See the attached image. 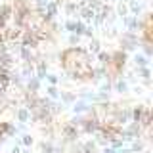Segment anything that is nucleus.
Segmentation results:
<instances>
[{
    "instance_id": "nucleus-19",
    "label": "nucleus",
    "mask_w": 153,
    "mask_h": 153,
    "mask_svg": "<svg viewBox=\"0 0 153 153\" xmlns=\"http://www.w3.org/2000/svg\"><path fill=\"white\" fill-rule=\"evenodd\" d=\"M98 59H100V65L109 67V63H111V54H107V52H98Z\"/></svg>"
},
{
    "instance_id": "nucleus-29",
    "label": "nucleus",
    "mask_w": 153,
    "mask_h": 153,
    "mask_svg": "<svg viewBox=\"0 0 153 153\" xmlns=\"http://www.w3.org/2000/svg\"><path fill=\"white\" fill-rule=\"evenodd\" d=\"M79 40H80V36L73 35V33H71V35H69V44L73 46V48H76V46H79Z\"/></svg>"
},
{
    "instance_id": "nucleus-15",
    "label": "nucleus",
    "mask_w": 153,
    "mask_h": 153,
    "mask_svg": "<svg viewBox=\"0 0 153 153\" xmlns=\"http://www.w3.org/2000/svg\"><path fill=\"white\" fill-rule=\"evenodd\" d=\"M136 73H138V76H140L143 82L149 86V79H151V71H149V67H138Z\"/></svg>"
},
{
    "instance_id": "nucleus-2",
    "label": "nucleus",
    "mask_w": 153,
    "mask_h": 153,
    "mask_svg": "<svg viewBox=\"0 0 153 153\" xmlns=\"http://www.w3.org/2000/svg\"><path fill=\"white\" fill-rule=\"evenodd\" d=\"M140 132H142L140 123H134V121H132V124H128L126 128H123V130H121V134H123V140H128V142L136 140V138L140 136Z\"/></svg>"
},
{
    "instance_id": "nucleus-27",
    "label": "nucleus",
    "mask_w": 153,
    "mask_h": 153,
    "mask_svg": "<svg viewBox=\"0 0 153 153\" xmlns=\"http://www.w3.org/2000/svg\"><path fill=\"white\" fill-rule=\"evenodd\" d=\"M143 149V143L140 142V140H132V147H130V151L134 153V151H142Z\"/></svg>"
},
{
    "instance_id": "nucleus-18",
    "label": "nucleus",
    "mask_w": 153,
    "mask_h": 153,
    "mask_svg": "<svg viewBox=\"0 0 153 153\" xmlns=\"http://www.w3.org/2000/svg\"><path fill=\"white\" fill-rule=\"evenodd\" d=\"M115 16L117 17H124V16H130L128 13V6H126V2H121V4H117V8H115Z\"/></svg>"
},
{
    "instance_id": "nucleus-20",
    "label": "nucleus",
    "mask_w": 153,
    "mask_h": 153,
    "mask_svg": "<svg viewBox=\"0 0 153 153\" xmlns=\"http://www.w3.org/2000/svg\"><path fill=\"white\" fill-rule=\"evenodd\" d=\"M84 29H86V23L80 21V19H76V21H75V29H73V35L82 36V35H84Z\"/></svg>"
},
{
    "instance_id": "nucleus-26",
    "label": "nucleus",
    "mask_w": 153,
    "mask_h": 153,
    "mask_svg": "<svg viewBox=\"0 0 153 153\" xmlns=\"http://www.w3.org/2000/svg\"><path fill=\"white\" fill-rule=\"evenodd\" d=\"M21 143L27 146V147H31L33 146V136H31V134H23V136H21Z\"/></svg>"
},
{
    "instance_id": "nucleus-12",
    "label": "nucleus",
    "mask_w": 153,
    "mask_h": 153,
    "mask_svg": "<svg viewBox=\"0 0 153 153\" xmlns=\"http://www.w3.org/2000/svg\"><path fill=\"white\" fill-rule=\"evenodd\" d=\"M61 132H63V136L67 138V140H71V142H75L76 138H79V130H76L75 126H71V124H65Z\"/></svg>"
},
{
    "instance_id": "nucleus-5",
    "label": "nucleus",
    "mask_w": 153,
    "mask_h": 153,
    "mask_svg": "<svg viewBox=\"0 0 153 153\" xmlns=\"http://www.w3.org/2000/svg\"><path fill=\"white\" fill-rule=\"evenodd\" d=\"M71 107H73L75 115H84V113H88L90 109H92V105L88 102H84V100H75V103L71 105Z\"/></svg>"
},
{
    "instance_id": "nucleus-10",
    "label": "nucleus",
    "mask_w": 153,
    "mask_h": 153,
    "mask_svg": "<svg viewBox=\"0 0 153 153\" xmlns=\"http://www.w3.org/2000/svg\"><path fill=\"white\" fill-rule=\"evenodd\" d=\"M59 100H61V105H73L76 96L73 92H69V90H61L59 92Z\"/></svg>"
},
{
    "instance_id": "nucleus-7",
    "label": "nucleus",
    "mask_w": 153,
    "mask_h": 153,
    "mask_svg": "<svg viewBox=\"0 0 153 153\" xmlns=\"http://www.w3.org/2000/svg\"><path fill=\"white\" fill-rule=\"evenodd\" d=\"M27 90H29V94L36 96V92H40V79H36L35 75L29 76L27 79Z\"/></svg>"
},
{
    "instance_id": "nucleus-22",
    "label": "nucleus",
    "mask_w": 153,
    "mask_h": 153,
    "mask_svg": "<svg viewBox=\"0 0 153 153\" xmlns=\"http://www.w3.org/2000/svg\"><path fill=\"white\" fill-rule=\"evenodd\" d=\"M140 46L143 48V56H146V57H151V54H153L151 42L149 40H140Z\"/></svg>"
},
{
    "instance_id": "nucleus-6",
    "label": "nucleus",
    "mask_w": 153,
    "mask_h": 153,
    "mask_svg": "<svg viewBox=\"0 0 153 153\" xmlns=\"http://www.w3.org/2000/svg\"><path fill=\"white\" fill-rule=\"evenodd\" d=\"M63 12L65 16H76L79 13V4H76V0H63Z\"/></svg>"
},
{
    "instance_id": "nucleus-31",
    "label": "nucleus",
    "mask_w": 153,
    "mask_h": 153,
    "mask_svg": "<svg viewBox=\"0 0 153 153\" xmlns=\"http://www.w3.org/2000/svg\"><path fill=\"white\" fill-rule=\"evenodd\" d=\"M12 153H21V151H19V147H17V146H13V147H12Z\"/></svg>"
},
{
    "instance_id": "nucleus-11",
    "label": "nucleus",
    "mask_w": 153,
    "mask_h": 153,
    "mask_svg": "<svg viewBox=\"0 0 153 153\" xmlns=\"http://www.w3.org/2000/svg\"><path fill=\"white\" fill-rule=\"evenodd\" d=\"M113 88H115V92H119V94H128L130 86H128V80L117 79V80H115V84H113Z\"/></svg>"
},
{
    "instance_id": "nucleus-30",
    "label": "nucleus",
    "mask_w": 153,
    "mask_h": 153,
    "mask_svg": "<svg viewBox=\"0 0 153 153\" xmlns=\"http://www.w3.org/2000/svg\"><path fill=\"white\" fill-rule=\"evenodd\" d=\"M103 153H117V149H113V147H105Z\"/></svg>"
},
{
    "instance_id": "nucleus-23",
    "label": "nucleus",
    "mask_w": 153,
    "mask_h": 153,
    "mask_svg": "<svg viewBox=\"0 0 153 153\" xmlns=\"http://www.w3.org/2000/svg\"><path fill=\"white\" fill-rule=\"evenodd\" d=\"M82 153H96V142L88 140L82 143Z\"/></svg>"
},
{
    "instance_id": "nucleus-4",
    "label": "nucleus",
    "mask_w": 153,
    "mask_h": 153,
    "mask_svg": "<svg viewBox=\"0 0 153 153\" xmlns=\"http://www.w3.org/2000/svg\"><path fill=\"white\" fill-rule=\"evenodd\" d=\"M126 6H128V13L140 17L143 8H146V2H142V0H126Z\"/></svg>"
},
{
    "instance_id": "nucleus-8",
    "label": "nucleus",
    "mask_w": 153,
    "mask_h": 153,
    "mask_svg": "<svg viewBox=\"0 0 153 153\" xmlns=\"http://www.w3.org/2000/svg\"><path fill=\"white\" fill-rule=\"evenodd\" d=\"M146 105H136V107H132L130 109V119L134 123H140L142 119H143V113H146Z\"/></svg>"
},
{
    "instance_id": "nucleus-28",
    "label": "nucleus",
    "mask_w": 153,
    "mask_h": 153,
    "mask_svg": "<svg viewBox=\"0 0 153 153\" xmlns=\"http://www.w3.org/2000/svg\"><path fill=\"white\" fill-rule=\"evenodd\" d=\"M63 29L71 35V33H73V29H75V21H73V19H67V21L63 23Z\"/></svg>"
},
{
    "instance_id": "nucleus-1",
    "label": "nucleus",
    "mask_w": 153,
    "mask_h": 153,
    "mask_svg": "<svg viewBox=\"0 0 153 153\" xmlns=\"http://www.w3.org/2000/svg\"><path fill=\"white\" fill-rule=\"evenodd\" d=\"M119 38H121V50L123 52H132L140 46V35H138V33L124 31Z\"/></svg>"
},
{
    "instance_id": "nucleus-21",
    "label": "nucleus",
    "mask_w": 153,
    "mask_h": 153,
    "mask_svg": "<svg viewBox=\"0 0 153 153\" xmlns=\"http://www.w3.org/2000/svg\"><path fill=\"white\" fill-rule=\"evenodd\" d=\"M46 94H48L50 100H59V90H57V86H54V84H48Z\"/></svg>"
},
{
    "instance_id": "nucleus-24",
    "label": "nucleus",
    "mask_w": 153,
    "mask_h": 153,
    "mask_svg": "<svg viewBox=\"0 0 153 153\" xmlns=\"http://www.w3.org/2000/svg\"><path fill=\"white\" fill-rule=\"evenodd\" d=\"M46 80H48V84H54V86H57V82H59V76L54 75V73H48V75H46Z\"/></svg>"
},
{
    "instance_id": "nucleus-17",
    "label": "nucleus",
    "mask_w": 153,
    "mask_h": 153,
    "mask_svg": "<svg viewBox=\"0 0 153 153\" xmlns=\"http://www.w3.org/2000/svg\"><path fill=\"white\" fill-rule=\"evenodd\" d=\"M88 54H98V52H102V42L98 40V38H90V44H88Z\"/></svg>"
},
{
    "instance_id": "nucleus-13",
    "label": "nucleus",
    "mask_w": 153,
    "mask_h": 153,
    "mask_svg": "<svg viewBox=\"0 0 153 153\" xmlns=\"http://www.w3.org/2000/svg\"><path fill=\"white\" fill-rule=\"evenodd\" d=\"M19 56H21V59L25 61V63H33V61H35V54H33L31 48L21 46V48H19Z\"/></svg>"
},
{
    "instance_id": "nucleus-3",
    "label": "nucleus",
    "mask_w": 153,
    "mask_h": 153,
    "mask_svg": "<svg viewBox=\"0 0 153 153\" xmlns=\"http://www.w3.org/2000/svg\"><path fill=\"white\" fill-rule=\"evenodd\" d=\"M123 23L126 27V31H130V33H138L142 29V17H136V16H124Z\"/></svg>"
},
{
    "instance_id": "nucleus-14",
    "label": "nucleus",
    "mask_w": 153,
    "mask_h": 153,
    "mask_svg": "<svg viewBox=\"0 0 153 153\" xmlns=\"http://www.w3.org/2000/svg\"><path fill=\"white\" fill-rule=\"evenodd\" d=\"M132 61H134V65H136V69L138 67H149V57H146L143 54H134Z\"/></svg>"
},
{
    "instance_id": "nucleus-25",
    "label": "nucleus",
    "mask_w": 153,
    "mask_h": 153,
    "mask_svg": "<svg viewBox=\"0 0 153 153\" xmlns=\"http://www.w3.org/2000/svg\"><path fill=\"white\" fill-rule=\"evenodd\" d=\"M40 147H42V151H44V153H54V151H56V147L52 146L50 142H42Z\"/></svg>"
},
{
    "instance_id": "nucleus-9",
    "label": "nucleus",
    "mask_w": 153,
    "mask_h": 153,
    "mask_svg": "<svg viewBox=\"0 0 153 153\" xmlns=\"http://www.w3.org/2000/svg\"><path fill=\"white\" fill-rule=\"evenodd\" d=\"M16 117H17V121L21 123V124H27L29 121H31V111L23 105V107H19L17 111H16Z\"/></svg>"
},
{
    "instance_id": "nucleus-32",
    "label": "nucleus",
    "mask_w": 153,
    "mask_h": 153,
    "mask_svg": "<svg viewBox=\"0 0 153 153\" xmlns=\"http://www.w3.org/2000/svg\"><path fill=\"white\" fill-rule=\"evenodd\" d=\"M115 2H117V4H121V2H126V0H115Z\"/></svg>"
},
{
    "instance_id": "nucleus-16",
    "label": "nucleus",
    "mask_w": 153,
    "mask_h": 153,
    "mask_svg": "<svg viewBox=\"0 0 153 153\" xmlns=\"http://www.w3.org/2000/svg\"><path fill=\"white\" fill-rule=\"evenodd\" d=\"M46 75H48V65H46V61H38V65H36V79H40V80H44L46 79Z\"/></svg>"
},
{
    "instance_id": "nucleus-33",
    "label": "nucleus",
    "mask_w": 153,
    "mask_h": 153,
    "mask_svg": "<svg viewBox=\"0 0 153 153\" xmlns=\"http://www.w3.org/2000/svg\"><path fill=\"white\" fill-rule=\"evenodd\" d=\"M21 153H31V149H25V151H21Z\"/></svg>"
}]
</instances>
